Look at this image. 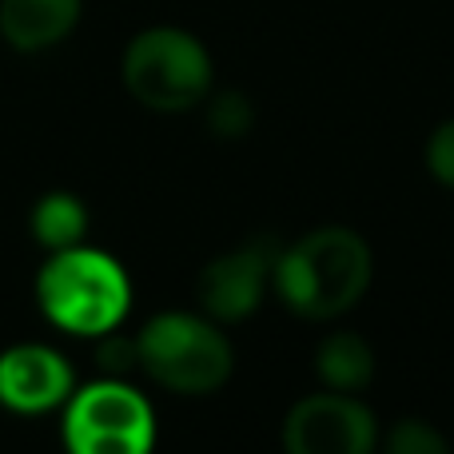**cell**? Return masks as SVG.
<instances>
[{"mask_svg": "<svg viewBox=\"0 0 454 454\" xmlns=\"http://www.w3.org/2000/svg\"><path fill=\"white\" fill-rule=\"evenodd\" d=\"M371 247L351 227H319L275 259V291L299 319H335L371 287Z\"/></svg>", "mask_w": 454, "mask_h": 454, "instance_id": "cell-1", "label": "cell"}, {"mask_svg": "<svg viewBox=\"0 0 454 454\" xmlns=\"http://www.w3.org/2000/svg\"><path fill=\"white\" fill-rule=\"evenodd\" d=\"M36 303L52 327L68 335H108L124 323L132 283L124 267L96 247L52 251L36 275Z\"/></svg>", "mask_w": 454, "mask_h": 454, "instance_id": "cell-2", "label": "cell"}, {"mask_svg": "<svg viewBox=\"0 0 454 454\" xmlns=\"http://www.w3.org/2000/svg\"><path fill=\"white\" fill-rule=\"evenodd\" d=\"M140 371L172 395H212L231 379V343L207 315L164 311L136 335Z\"/></svg>", "mask_w": 454, "mask_h": 454, "instance_id": "cell-3", "label": "cell"}, {"mask_svg": "<svg viewBox=\"0 0 454 454\" xmlns=\"http://www.w3.org/2000/svg\"><path fill=\"white\" fill-rule=\"evenodd\" d=\"M132 100L152 112H188L212 92V56L192 32L160 24L132 36L120 60Z\"/></svg>", "mask_w": 454, "mask_h": 454, "instance_id": "cell-4", "label": "cell"}, {"mask_svg": "<svg viewBox=\"0 0 454 454\" xmlns=\"http://www.w3.org/2000/svg\"><path fill=\"white\" fill-rule=\"evenodd\" d=\"M68 454H152L156 415L124 379H104L68 399L64 411Z\"/></svg>", "mask_w": 454, "mask_h": 454, "instance_id": "cell-5", "label": "cell"}, {"mask_svg": "<svg viewBox=\"0 0 454 454\" xmlns=\"http://www.w3.org/2000/svg\"><path fill=\"white\" fill-rule=\"evenodd\" d=\"M375 415L351 395H307L283 419L287 454H375Z\"/></svg>", "mask_w": 454, "mask_h": 454, "instance_id": "cell-6", "label": "cell"}, {"mask_svg": "<svg viewBox=\"0 0 454 454\" xmlns=\"http://www.w3.org/2000/svg\"><path fill=\"white\" fill-rule=\"evenodd\" d=\"M275 235H255L243 247L212 259L196 279V303L212 323H243L259 311L279 259Z\"/></svg>", "mask_w": 454, "mask_h": 454, "instance_id": "cell-7", "label": "cell"}, {"mask_svg": "<svg viewBox=\"0 0 454 454\" xmlns=\"http://www.w3.org/2000/svg\"><path fill=\"white\" fill-rule=\"evenodd\" d=\"M72 395V371L60 351L20 343L0 355V407L16 415H40Z\"/></svg>", "mask_w": 454, "mask_h": 454, "instance_id": "cell-8", "label": "cell"}, {"mask_svg": "<svg viewBox=\"0 0 454 454\" xmlns=\"http://www.w3.org/2000/svg\"><path fill=\"white\" fill-rule=\"evenodd\" d=\"M84 0H0V36L16 52H44L72 36Z\"/></svg>", "mask_w": 454, "mask_h": 454, "instance_id": "cell-9", "label": "cell"}, {"mask_svg": "<svg viewBox=\"0 0 454 454\" xmlns=\"http://www.w3.org/2000/svg\"><path fill=\"white\" fill-rule=\"evenodd\" d=\"M315 375L327 383V391L355 395L375 379V351L355 331H335L315 351Z\"/></svg>", "mask_w": 454, "mask_h": 454, "instance_id": "cell-10", "label": "cell"}, {"mask_svg": "<svg viewBox=\"0 0 454 454\" xmlns=\"http://www.w3.org/2000/svg\"><path fill=\"white\" fill-rule=\"evenodd\" d=\"M32 239L48 251H64L76 247L88 235V207L80 204L72 192H48L32 204Z\"/></svg>", "mask_w": 454, "mask_h": 454, "instance_id": "cell-11", "label": "cell"}, {"mask_svg": "<svg viewBox=\"0 0 454 454\" xmlns=\"http://www.w3.org/2000/svg\"><path fill=\"white\" fill-rule=\"evenodd\" d=\"M251 124H255V108H251V100L243 92H220L212 100V108H207V128H212V136H220V140H239V136L251 132Z\"/></svg>", "mask_w": 454, "mask_h": 454, "instance_id": "cell-12", "label": "cell"}, {"mask_svg": "<svg viewBox=\"0 0 454 454\" xmlns=\"http://www.w3.org/2000/svg\"><path fill=\"white\" fill-rule=\"evenodd\" d=\"M383 454H450V442L423 419H403L387 434Z\"/></svg>", "mask_w": 454, "mask_h": 454, "instance_id": "cell-13", "label": "cell"}, {"mask_svg": "<svg viewBox=\"0 0 454 454\" xmlns=\"http://www.w3.org/2000/svg\"><path fill=\"white\" fill-rule=\"evenodd\" d=\"M427 168L442 188L454 192V120L434 128V136L427 140Z\"/></svg>", "mask_w": 454, "mask_h": 454, "instance_id": "cell-14", "label": "cell"}, {"mask_svg": "<svg viewBox=\"0 0 454 454\" xmlns=\"http://www.w3.org/2000/svg\"><path fill=\"white\" fill-rule=\"evenodd\" d=\"M96 359H100V367L108 371L112 379L128 375L132 367H140V351H136V339H124V335H104L100 339V351H96Z\"/></svg>", "mask_w": 454, "mask_h": 454, "instance_id": "cell-15", "label": "cell"}]
</instances>
